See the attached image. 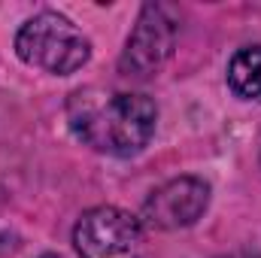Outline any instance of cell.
Returning <instances> with one entry per match:
<instances>
[{"mask_svg":"<svg viewBox=\"0 0 261 258\" xmlns=\"http://www.w3.org/2000/svg\"><path fill=\"white\" fill-rule=\"evenodd\" d=\"M67 125L73 137L113 158H130L143 152L158 125V107L137 91L79 88L67 100Z\"/></svg>","mask_w":261,"mask_h":258,"instance_id":"1","label":"cell"},{"mask_svg":"<svg viewBox=\"0 0 261 258\" xmlns=\"http://www.w3.org/2000/svg\"><path fill=\"white\" fill-rule=\"evenodd\" d=\"M15 55L28 67L46 70L52 76H70L88 64V37L61 12H37L15 34Z\"/></svg>","mask_w":261,"mask_h":258,"instance_id":"2","label":"cell"},{"mask_svg":"<svg viewBox=\"0 0 261 258\" xmlns=\"http://www.w3.org/2000/svg\"><path fill=\"white\" fill-rule=\"evenodd\" d=\"M79 258H149L146 228L119 207H91L73 228Z\"/></svg>","mask_w":261,"mask_h":258,"instance_id":"3","label":"cell"},{"mask_svg":"<svg viewBox=\"0 0 261 258\" xmlns=\"http://www.w3.org/2000/svg\"><path fill=\"white\" fill-rule=\"evenodd\" d=\"M176 40H179V9L170 3H146L119 58L122 76L149 79L170 61Z\"/></svg>","mask_w":261,"mask_h":258,"instance_id":"4","label":"cell"},{"mask_svg":"<svg viewBox=\"0 0 261 258\" xmlns=\"http://www.w3.org/2000/svg\"><path fill=\"white\" fill-rule=\"evenodd\" d=\"M210 207V183L200 176H176L146 197L140 210L143 228L152 231H182L192 228Z\"/></svg>","mask_w":261,"mask_h":258,"instance_id":"5","label":"cell"},{"mask_svg":"<svg viewBox=\"0 0 261 258\" xmlns=\"http://www.w3.org/2000/svg\"><path fill=\"white\" fill-rule=\"evenodd\" d=\"M228 85L237 97L261 104V46L237 49L228 61Z\"/></svg>","mask_w":261,"mask_h":258,"instance_id":"6","label":"cell"},{"mask_svg":"<svg viewBox=\"0 0 261 258\" xmlns=\"http://www.w3.org/2000/svg\"><path fill=\"white\" fill-rule=\"evenodd\" d=\"M222 258H261L255 249H237V252H231V255H222Z\"/></svg>","mask_w":261,"mask_h":258,"instance_id":"7","label":"cell"},{"mask_svg":"<svg viewBox=\"0 0 261 258\" xmlns=\"http://www.w3.org/2000/svg\"><path fill=\"white\" fill-rule=\"evenodd\" d=\"M40 258H61V255H55V252H46V255H40Z\"/></svg>","mask_w":261,"mask_h":258,"instance_id":"8","label":"cell"}]
</instances>
